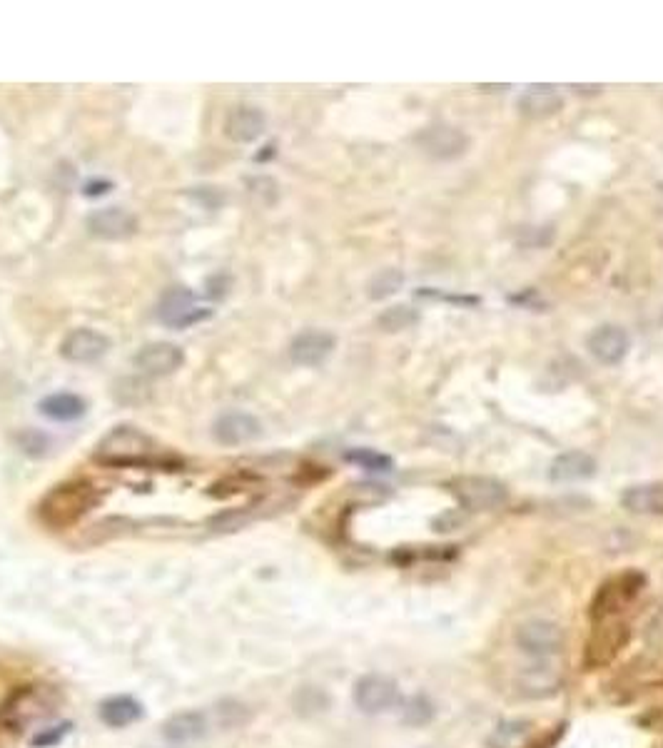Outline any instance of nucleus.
<instances>
[{
  "label": "nucleus",
  "mask_w": 663,
  "mask_h": 748,
  "mask_svg": "<svg viewBox=\"0 0 663 748\" xmlns=\"http://www.w3.org/2000/svg\"><path fill=\"white\" fill-rule=\"evenodd\" d=\"M267 130V118L260 108L252 105H240V108L230 110L225 120V135L235 143H255L262 138Z\"/></svg>",
  "instance_id": "obj_18"
},
{
  "label": "nucleus",
  "mask_w": 663,
  "mask_h": 748,
  "mask_svg": "<svg viewBox=\"0 0 663 748\" xmlns=\"http://www.w3.org/2000/svg\"><path fill=\"white\" fill-rule=\"evenodd\" d=\"M354 706L367 716H379L394 709L399 701L397 681L382 674H367L354 684L352 691Z\"/></svg>",
  "instance_id": "obj_10"
},
{
  "label": "nucleus",
  "mask_w": 663,
  "mask_h": 748,
  "mask_svg": "<svg viewBox=\"0 0 663 748\" xmlns=\"http://www.w3.org/2000/svg\"><path fill=\"white\" fill-rule=\"evenodd\" d=\"M417 322H419V312L414 310V307L394 305L379 315L377 325L382 327L384 332H404V330H412Z\"/></svg>",
  "instance_id": "obj_30"
},
{
  "label": "nucleus",
  "mask_w": 663,
  "mask_h": 748,
  "mask_svg": "<svg viewBox=\"0 0 663 748\" xmlns=\"http://www.w3.org/2000/svg\"><path fill=\"white\" fill-rule=\"evenodd\" d=\"M419 297H434V300H447V302H459V305H477V297H454V295H444V292L437 290H422Z\"/></svg>",
  "instance_id": "obj_34"
},
{
  "label": "nucleus",
  "mask_w": 663,
  "mask_h": 748,
  "mask_svg": "<svg viewBox=\"0 0 663 748\" xmlns=\"http://www.w3.org/2000/svg\"><path fill=\"white\" fill-rule=\"evenodd\" d=\"M434 719V704L427 696H412V699L404 704L402 711V724L407 726H424Z\"/></svg>",
  "instance_id": "obj_31"
},
{
  "label": "nucleus",
  "mask_w": 663,
  "mask_h": 748,
  "mask_svg": "<svg viewBox=\"0 0 663 748\" xmlns=\"http://www.w3.org/2000/svg\"><path fill=\"white\" fill-rule=\"evenodd\" d=\"M344 459L349 464H357L359 469H367V472L374 474H389L394 469V459L389 454L377 452V449L369 447H354L344 452Z\"/></svg>",
  "instance_id": "obj_27"
},
{
  "label": "nucleus",
  "mask_w": 663,
  "mask_h": 748,
  "mask_svg": "<svg viewBox=\"0 0 663 748\" xmlns=\"http://www.w3.org/2000/svg\"><path fill=\"white\" fill-rule=\"evenodd\" d=\"M55 709H58V696L50 686H18L0 704V726L10 731H23L48 719Z\"/></svg>",
  "instance_id": "obj_3"
},
{
  "label": "nucleus",
  "mask_w": 663,
  "mask_h": 748,
  "mask_svg": "<svg viewBox=\"0 0 663 748\" xmlns=\"http://www.w3.org/2000/svg\"><path fill=\"white\" fill-rule=\"evenodd\" d=\"M337 347L332 332L327 330H305L292 340L290 357L300 367H320L330 360V355Z\"/></svg>",
  "instance_id": "obj_14"
},
{
  "label": "nucleus",
  "mask_w": 663,
  "mask_h": 748,
  "mask_svg": "<svg viewBox=\"0 0 663 748\" xmlns=\"http://www.w3.org/2000/svg\"><path fill=\"white\" fill-rule=\"evenodd\" d=\"M417 145L434 160H457L467 153L469 138L454 125H432L417 135Z\"/></svg>",
  "instance_id": "obj_11"
},
{
  "label": "nucleus",
  "mask_w": 663,
  "mask_h": 748,
  "mask_svg": "<svg viewBox=\"0 0 663 748\" xmlns=\"http://www.w3.org/2000/svg\"><path fill=\"white\" fill-rule=\"evenodd\" d=\"M514 641L531 659H554L564 649V631L556 621L526 619L516 626Z\"/></svg>",
  "instance_id": "obj_7"
},
{
  "label": "nucleus",
  "mask_w": 663,
  "mask_h": 748,
  "mask_svg": "<svg viewBox=\"0 0 663 748\" xmlns=\"http://www.w3.org/2000/svg\"><path fill=\"white\" fill-rule=\"evenodd\" d=\"M68 731H70V724H63V726H58V729H50V731H40V734L33 739V746H53V744H58V741L63 739V736L68 734Z\"/></svg>",
  "instance_id": "obj_33"
},
{
  "label": "nucleus",
  "mask_w": 663,
  "mask_h": 748,
  "mask_svg": "<svg viewBox=\"0 0 663 748\" xmlns=\"http://www.w3.org/2000/svg\"><path fill=\"white\" fill-rule=\"evenodd\" d=\"M210 317L212 310L202 307L195 292H190L187 287H175V290L165 292L158 305V320L170 330H187V327L200 325Z\"/></svg>",
  "instance_id": "obj_8"
},
{
  "label": "nucleus",
  "mask_w": 663,
  "mask_h": 748,
  "mask_svg": "<svg viewBox=\"0 0 663 748\" xmlns=\"http://www.w3.org/2000/svg\"><path fill=\"white\" fill-rule=\"evenodd\" d=\"M449 494L459 502V507L467 512H494L506 502V484H501L494 477H482V474H462L447 482Z\"/></svg>",
  "instance_id": "obj_6"
},
{
  "label": "nucleus",
  "mask_w": 663,
  "mask_h": 748,
  "mask_svg": "<svg viewBox=\"0 0 663 748\" xmlns=\"http://www.w3.org/2000/svg\"><path fill=\"white\" fill-rule=\"evenodd\" d=\"M40 412L48 419H53V422H75V419H80L88 412V404L78 394L58 392L40 402Z\"/></svg>",
  "instance_id": "obj_24"
},
{
  "label": "nucleus",
  "mask_w": 663,
  "mask_h": 748,
  "mask_svg": "<svg viewBox=\"0 0 663 748\" xmlns=\"http://www.w3.org/2000/svg\"><path fill=\"white\" fill-rule=\"evenodd\" d=\"M18 444L25 454H30V457H43V454L48 452V447H50V439L45 437L43 432H35V429H25V432H20Z\"/></svg>",
  "instance_id": "obj_32"
},
{
  "label": "nucleus",
  "mask_w": 663,
  "mask_h": 748,
  "mask_svg": "<svg viewBox=\"0 0 663 748\" xmlns=\"http://www.w3.org/2000/svg\"><path fill=\"white\" fill-rule=\"evenodd\" d=\"M207 734V719L200 711H182L163 724V739L170 744H190Z\"/></svg>",
  "instance_id": "obj_22"
},
{
  "label": "nucleus",
  "mask_w": 663,
  "mask_h": 748,
  "mask_svg": "<svg viewBox=\"0 0 663 748\" xmlns=\"http://www.w3.org/2000/svg\"><path fill=\"white\" fill-rule=\"evenodd\" d=\"M404 285V272L387 267V270H379L377 275L369 280V297L372 300H387V297L397 295Z\"/></svg>",
  "instance_id": "obj_29"
},
{
  "label": "nucleus",
  "mask_w": 663,
  "mask_h": 748,
  "mask_svg": "<svg viewBox=\"0 0 663 748\" xmlns=\"http://www.w3.org/2000/svg\"><path fill=\"white\" fill-rule=\"evenodd\" d=\"M596 474V459L591 454L581 452V449H571V452L559 454L549 467V479L556 484H571L584 482Z\"/></svg>",
  "instance_id": "obj_20"
},
{
  "label": "nucleus",
  "mask_w": 663,
  "mask_h": 748,
  "mask_svg": "<svg viewBox=\"0 0 663 748\" xmlns=\"http://www.w3.org/2000/svg\"><path fill=\"white\" fill-rule=\"evenodd\" d=\"M516 108L524 118L529 120H546L554 118L561 108H564V98L556 93L554 85H531L519 100H516Z\"/></svg>",
  "instance_id": "obj_19"
},
{
  "label": "nucleus",
  "mask_w": 663,
  "mask_h": 748,
  "mask_svg": "<svg viewBox=\"0 0 663 748\" xmlns=\"http://www.w3.org/2000/svg\"><path fill=\"white\" fill-rule=\"evenodd\" d=\"M138 719H143V706L130 696H113L100 704V721L110 729H125Z\"/></svg>",
  "instance_id": "obj_23"
},
{
  "label": "nucleus",
  "mask_w": 663,
  "mask_h": 748,
  "mask_svg": "<svg viewBox=\"0 0 663 748\" xmlns=\"http://www.w3.org/2000/svg\"><path fill=\"white\" fill-rule=\"evenodd\" d=\"M586 350L601 365H619L631 350V337L619 325H601L586 340Z\"/></svg>",
  "instance_id": "obj_13"
},
{
  "label": "nucleus",
  "mask_w": 663,
  "mask_h": 748,
  "mask_svg": "<svg viewBox=\"0 0 663 748\" xmlns=\"http://www.w3.org/2000/svg\"><path fill=\"white\" fill-rule=\"evenodd\" d=\"M646 586V576L641 574L639 569H626L621 574L609 576L604 584L596 589L594 599H591L589 606V616L594 624L599 621H609V619H619L621 611L629 609L639 594L644 591Z\"/></svg>",
  "instance_id": "obj_4"
},
{
  "label": "nucleus",
  "mask_w": 663,
  "mask_h": 748,
  "mask_svg": "<svg viewBox=\"0 0 663 748\" xmlns=\"http://www.w3.org/2000/svg\"><path fill=\"white\" fill-rule=\"evenodd\" d=\"M135 367L150 377H167L185 365V352L172 342H150L133 357Z\"/></svg>",
  "instance_id": "obj_15"
},
{
  "label": "nucleus",
  "mask_w": 663,
  "mask_h": 748,
  "mask_svg": "<svg viewBox=\"0 0 663 748\" xmlns=\"http://www.w3.org/2000/svg\"><path fill=\"white\" fill-rule=\"evenodd\" d=\"M100 492L90 482H65L50 489L38 504L40 522L48 529H68L88 517L100 504Z\"/></svg>",
  "instance_id": "obj_2"
},
{
  "label": "nucleus",
  "mask_w": 663,
  "mask_h": 748,
  "mask_svg": "<svg viewBox=\"0 0 663 748\" xmlns=\"http://www.w3.org/2000/svg\"><path fill=\"white\" fill-rule=\"evenodd\" d=\"M621 504L631 514H644V517H659L663 514V482L634 484L621 494Z\"/></svg>",
  "instance_id": "obj_21"
},
{
  "label": "nucleus",
  "mask_w": 663,
  "mask_h": 748,
  "mask_svg": "<svg viewBox=\"0 0 663 748\" xmlns=\"http://www.w3.org/2000/svg\"><path fill=\"white\" fill-rule=\"evenodd\" d=\"M292 709H295V714L305 716V719L320 716L330 709V694L320 686H300L292 696Z\"/></svg>",
  "instance_id": "obj_26"
},
{
  "label": "nucleus",
  "mask_w": 663,
  "mask_h": 748,
  "mask_svg": "<svg viewBox=\"0 0 663 748\" xmlns=\"http://www.w3.org/2000/svg\"><path fill=\"white\" fill-rule=\"evenodd\" d=\"M110 352V340L98 330L90 327H80L65 335L60 342V355L63 360L73 362V365H93V362L103 360Z\"/></svg>",
  "instance_id": "obj_12"
},
{
  "label": "nucleus",
  "mask_w": 663,
  "mask_h": 748,
  "mask_svg": "<svg viewBox=\"0 0 663 748\" xmlns=\"http://www.w3.org/2000/svg\"><path fill=\"white\" fill-rule=\"evenodd\" d=\"M250 719L252 711L237 699H222L220 704L215 706V721L222 731L242 729V726L250 724Z\"/></svg>",
  "instance_id": "obj_28"
},
{
  "label": "nucleus",
  "mask_w": 663,
  "mask_h": 748,
  "mask_svg": "<svg viewBox=\"0 0 663 748\" xmlns=\"http://www.w3.org/2000/svg\"><path fill=\"white\" fill-rule=\"evenodd\" d=\"M531 744L529 721H501L489 736V748H526Z\"/></svg>",
  "instance_id": "obj_25"
},
{
  "label": "nucleus",
  "mask_w": 663,
  "mask_h": 748,
  "mask_svg": "<svg viewBox=\"0 0 663 748\" xmlns=\"http://www.w3.org/2000/svg\"><path fill=\"white\" fill-rule=\"evenodd\" d=\"M95 459L105 467H160L167 464L163 449L138 427H113L95 447Z\"/></svg>",
  "instance_id": "obj_1"
},
{
  "label": "nucleus",
  "mask_w": 663,
  "mask_h": 748,
  "mask_svg": "<svg viewBox=\"0 0 663 748\" xmlns=\"http://www.w3.org/2000/svg\"><path fill=\"white\" fill-rule=\"evenodd\" d=\"M110 183H88L85 185V195L88 197H95V195H105V192L110 190Z\"/></svg>",
  "instance_id": "obj_36"
},
{
  "label": "nucleus",
  "mask_w": 663,
  "mask_h": 748,
  "mask_svg": "<svg viewBox=\"0 0 663 748\" xmlns=\"http://www.w3.org/2000/svg\"><path fill=\"white\" fill-rule=\"evenodd\" d=\"M639 721L644 726H649L651 731H661L663 729V706H659V709H654V711H651V714L641 716Z\"/></svg>",
  "instance_id": "obj_35"
},
{
  "label": "nucleus",
  "mask_w": 663,
  "mask_h": 748,
  "mask_svg": "<svg viewBox=\"0 0 663 748\" xmlns=\"http://www.w3.org/2000/svg\"><path fill=\"white\" fill-rule=\"evenodd\" d=\"M516 689L526 699H551L564 689V669L554 659H534L516 676Z\"/></svg>",
  "instance_id": "obj_9"
},
{
  "label": "nucleus",
  "mask_w": 663,
  "mask_h": 748,
  "mask_svg": "<svg viewBox=\"0 0 663 748\" xmlns=\"http://www.w3.org/2000/svg\"><path fill=\"white\" fill-rule=\"evenodd\" d=\"M262 427L252 414L247 412H227L212 427V434L225 447H237V444H247L252 439L260 437Z\"/></svg>",
  "instance_id": "obj_17"
},
{
  "label": "nucleus",
  "mask_w": 663,
  "mask_h": 748,
  "mask_svg": "<svg viewBox=\"0 0 663 748\" xmlns=\"http://www.w3.org/2000/svg\"><path fill=\"white\" fill-rule=\"evenodd\" d=\"M88 230L100 240H128L138 232V217L125 207H103L88 217Z\"/></svg>",
  "instance_id": "obj_16"
},
{
  "label": "nucleus",
  "mask_w": 663,
  "mask_h": 748,
  "mask_svg": "<svg viewBox=\"0 0 663 748\" xmlns=\"http://www.w3.org/2000/svg\"><path fill=\"white\" fill-rule=\"evenodd\" d=\"M659 190H661V192H663V180H661V183H659Z\"/></svg>",
  "instance_id": "obj_37"
},
{
  "label": "nucleus",
  "mask_w": 663,
  "mask_h": 748,
  "mask_svg": "<svg viewBox=\"0 0 663 748\" xmlns=\"http://www.w3.org/2000/svg\"><path fill=\"white\" fill-rule=\"evenodd\" d=\"M629 641L631 626L626 621H599V624H594V631H591L589 641H586L581 664H584L586 671L606 669V666H611L619 659V654L629 646Z\"/></svg>",
  "instance_id": "obj_5"
}]
</instances>
